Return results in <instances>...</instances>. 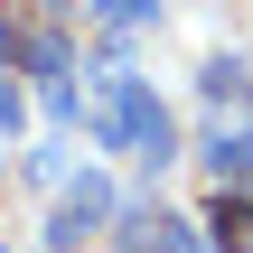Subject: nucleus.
<instances>
[{
    "label": "nucleus",
    "mask_w": 253,
    "mask_h": 253,
    "mask_svg": "<svg viewBox=\"0 0 253 253\" xmlns=\"http://www.w3.org/2000/svg\"><path fill=\"white\" fill-rule=\"evenodd\" d=\"M207 178L216 188H253V131H225V122L207 131Z\"/></svg>",
    "instance_id": "nucleus-5"
},
{
    "label": "nucleus",
    "mask_w": 253,
    "mask_h": 253,
    "mask_svg": "<svg viewBox=\"0 0 253 253\" xmlns=\"http://www.w3.org/2000/svg\"><path fill=\"white\" fill-rule=\"evenodd\" d=\"M38 9H47V19H66V9H75V0H38Z\"/></svg>",
    "instance_id": "nucleus-11"
},
{
    "label": "nucleus",
    "mask_w": 253,
    "mask_h": 253,
    "mask_svg": "<svg viewBox=\"0 0 253 253\" xmlns=\"http://www.w3.org/2000/svg\"><path fill=\"white\" fill-rule=\"evenodd\" d=\"M113 207H122V197H113V178H103V169H75V178L56 188V216H47V244H56V253L94 244V235L113 225Z\"/></svg>",
    "instance_id": "nucleus-2"
},
{
    "label": "nucleus",
    "mask_w": 253,
    "mask_h": 253,
    "mask_svg": "<svg viewBox=\"0 0 253 253\" xmlns=\"http://www.w3.org/2000/svg\"><path fill=\"white\" fill-rule=\"evenodd\" d=\"M150 235H160V207H150V197L113 207V225H103V244H113V253H150Z\"/></svg>",
    "instance_id": "nucleus-6"
},
{
    "label": "nucleus",
    "mask_w": 253,
    "mask_h": 253,
    "mask_svg": "<svg viewBox=\"0 0 253 253\" xmlns=\"http://www.w3.org/2000/svg\"><path fill=\"white\" fill-rule=\"evenodd\" d=\"M197 94H207L216 122L253 131V66H244V56H207V66H197Z\"/></svg>",
    "instance_id": "nucleus-3"
},
{
    "label": "nucleus",
    "mask_w": 253,
    "mask_h": 253,
    "mask_svg": "<svg viewBox=\"0 0 253 253\" xmlns=\"http://www.w3.org/2000/svg\"><path fill=\"white\" fill-rule=\"evenodd\" d=\"M19 47H28V38H19V19L0 9V75H19Z\"/></svg>",
    "instance_id": "nucleus-8"
},
{
    "label": "nucleus",
    "mask_w": 253,
    "mask_h": 253,
    "mask_svg": "<svg viewBox=\"0 0 253 253\" xmlns=\"http://www.w3.org/2000/svg\"><path fill=\"white\" fill-rule=\"evenodd\" d=\"M94 141H103V150H131L141 169H169V160H178V122H169V103L150 94V75H131V66H103Z\"/></svg>",
    "instance_id": "nucleus-1"
},
{
    "label": "nucleus",
    "mask_w": 253,
    "mask_h": 253,
    "mask_svg": "<svg viewBox=\"0 0 253 253\" xmlns=\"http://www.w3.org/2000/svg\"><path fill=\"white\" fill-rule=\"evenodd\" d=\"M103 9H113V19H150L160 0H103Z\"/></svg>",
    "instance_id": "nucleus-10"
},
{
    "label": "nucleus",
    "mask_w": 253,
    "mask_h": 253,
    "mask_svg": "<svg viewBox=\"0 0 253 253\" xmlns=\"http://www.w3.org/2000/svg\"><path fill=\"white\" fill-rule=\"evenodd\" d=\"M150 253H207V244H197V225H188V216H169V207H160V235H150Z\"/></svg>",
    "instance_id": "nucleus-7"
},
{
    "label": "nucleus",
    "mask_w": 253,
    "mask_h": 253,
    "mask_svg": "<svg viewBox=\"0 0 253 253\" xmlns=\"http://www.w3.org/2000/svg\"><path fill=\"white\" fill-rule=\"evenodd\" d=\"M19 66L47 84V103H56V94H75V47H66V28H38V38L19 47Z\"/></svg>",
    "instance_id": "nucleus-4"
},
{
    "label": "nucleus",
    "mask_w": 253,
    "mask_h": 253,
    "mask_svg": "<svg viewBox=\"0 0 253 253\" xmlns=\"http://www.w3.org/2000/svg\"><path fill=\"white\" fill-rule=\"evenodd\" d=\"M19 122H28V103H19V84L0 75V131H19Z\"/></svg>",
    "instance_id": "nucleus-9"
}]
</instances>
